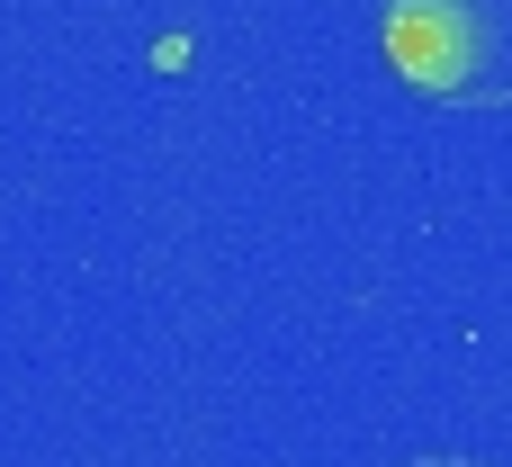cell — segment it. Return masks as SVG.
<instances>
[{
  "label": "cell",
  "mask_w": 512,
  "mask_h": 467,
  "mask_svg": "<svg viewBox=\"0 0 512 467\" xmlns=\"http://www.w3.org/2000/svg\"><path fill=\"white\" fill-rule=\"evenodd\" d=\"M378 45L432 108H512V0H378Z\"/></svg>",
  "instance_id": "cell-1"
},
{
  "label": "cell",
  "mask_w": 512,
  "mask_h": 467,
  "mask_svg": "<svg viewBox=\"0 0 512 467\" xmlns=\"http://www.w3.org/2000/svg\"><path fill=\"white\" fill-rule=\"evenodd\" d=\"M396 467H486V459H459V450H423V459H396Z\"/></svg>",
  "instance_id": "cell-2"
}]
</instances>
